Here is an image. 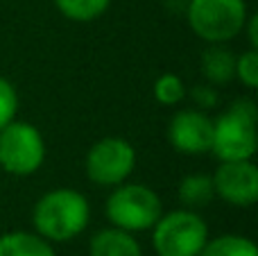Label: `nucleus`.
Returning <instances> with one entry per match:
<instances>
[{
	"label": "nucleus",
	"instance_id": "39448f33",
	"mask_svg": "<svg viewBox=\"0 0 258 256\" xmlns=\"http://www.w3.org/2000/svg\"><path fill=\"white\" fill-rule=\"evenodd\" d=\"M107 220L111 227L125 231H147L156 225V220L163 213L161 198L145 184H122L113 186L111 195L107 198Z\"/></svg>",
	"mask_w": 258,
	"mask_h": 256
},
{
	"label": "nucleus",
	"instance_id": "4468645a",
	"mask_svg": "<svg viewBox=\"0 0 258 256\" xmlns=\"http://www.w3.org/2000/svg\"><path fill=\"white\" fill-rule=\"evenodd\" d=\"M200 256H258V249L254 240L245 238V236L224 234L206 240Z\"/></svg>",
	"mask_w": 258,
	"mask_h": 256
},
{
	"label": "nucleus",
	"instance_id": "20e7f679",
	"mask_svg": "<svg viewBox=\"0 0 258 256\" xmlns=\"http://www.w3.org/2000/svg\"><path fill=\"white\" fill-rule=\"evenodd\" d=\"M209 240V225L197 211L177 209L161 213L152 227V245L156 256H200Z\"/></svg>",
	"mask_w": 258,
	"mask_h": 256
},
{
	"label": "nucleus",
	"instance_id": "f257e3e1",
	"mask_svg": "<svg viewBox=\"0 0 258 256\" xmlns=\"http://www.w3.org/2000/svg\"><path fill=\"white\" fill-rule=\"evenodd\" d=\"M89 200L75 188H54L39 198L32 211V222L39 236L50 243H68L89 227Z\"/></svg>",
	"mask_w": 258,
	"mask_h": 256
},
{
	"label": "nucleus",
	"instance_id": "dca6fc26",
	"mask_svg": "<svg viewBox=\"0 0 258 256\" xmlns=\"http://www.w3.org/2000/svg\"><path fill=\"white\" fill-rule=\"evenodd\" d=\"M154 98L159 104L165 107H174L186 98V84L179 75L174 73H163L159 80L154 82Z\"/></svg>",
	"mask_w": 258,
	"mask_h": 256
},
{
	"label": "nucleus",
	"instance_id": "0eeeda50",
	"mask_svg": "<svg viewBox=\"0 0 258 256\" xmlns=\"http://www.w3.org/2000/svg\"><path fill=\"white\" fill-rule=\"evenodd\" d=\"M136 168V150L127 139L107 136L91 145L86 154V177L102 188H113L129 179Z\"/></svg>",
	"mask_w": 258,
	"mask_h": 256
},
{
	"label": "nucleus",
	"instance_id": "2eb2a0df",
	"mask_svg": "<svg viewBox=\"0 0 258 256\" xmlns=\"http://www.w3.org/2000/svg\"><path fill=\"white\" fill-rule=\"evenodd\" d=\"M54 5L71 21L91 23L107 12L111 0H54Z\"/></svg>",
	"mask_w": 258,
	"mask_h": 256
},
{
	"label": "nucleus",
	"instance_id": "6e6552de",
	"mask_svg": "<svg viewBox=\"0 0 258 256\" xmlns=\"http://www.w3.org/2000/svg\"><path fill=\"white\" fill-rule=\"evenodd\" d=\"M215 198H222L231 207H251L258 200V168L251 159L220 161L213 172Z\"/></svg>",
	"mask_w": 258,
	"mask_h": 256
},
{
	"label": "nucleus",
	"instance_id": "6ab92c4d",
	"mask_svg": "<svg viewBox=\"0 0 258 256\" xmlns=\"http://www.w3.org/2000/svg\"><path fill=\"white\" fill-rule=\"evenodd\" d=\"M192 100H195L197 109L209 111V109L218 107V91L213 84H200L192 89Z\"/></svg>",
	"mask_w": 258,
	"mask_h": 256
},
{
	"label": "nucleus",
	"instance_id": "7ed1b4c3",
	"mask_svg": "<svg viewBox=\"0 0 258 256\" xmlns=\"http://www.w3.org/2000/svg\"><path fill=\"white\" fill-rule=\"evenodd\" d=\"M245 0H188L186 18L190 30L206 43H227L242 34L247 23Z\"/></svg>",
	"mask_w": 258,
	"mask_h": 256
},
{
	"label": "nucleus",
	"instance_id": "aec40b11",
	"mask_svg": "<svg viewBox=\"0 0 258 256\" xmlns=\"http://www.w3.org/2000/svg\"><path fill=\"white\" fill-rule=\"evenodd\" d=\"M247 32V39H249V48H258V16H247V23L242 27V34Z\"/></svg>",
	"mask_w": 258,
	"mask_h": 256
},
{
	"label": "nucleus",
	"instance_id": "f3484780",
	"mask_svg": "<svg viewBox=\"0 0 258 256\" xmlns=\"http://www.w3.org/2000/svg\"><path fill=\"white\" fill-rule=\"evenodd\" d=\"M233 77L240 80L242 86H247L249 91H254L258 86V48H249L236 57V73Z\"/></svg>",
	"mask_w": 258,
	"mask_h": 256
},
{
	"label": "nucleus",
	"instance_id": "f8f14e48",
	"mask_svg": "<svg viewBox=\"0 0 258 256\" xmlns=\"http://www.w3.org/2000/svg\"><path fill=\"white\" fill-rule=\"evenodd\" d=\"M0 256H57V252L36 231H9L0 236Z\"/></svg>",
	"mask_w": 258,
	"mask_h": 256
},
{
	"label": "nucleus",
	"instance_id": "9b49d317",
	"mask_svg": "<svg viewBox=\"0 0 258 256\" xmlns=\"http://www.w3.org/2000/svg\"><path fill=\"white\" fill-rule=\"evenodd\" d=\"M202 73L213 86L229 84L236 73V54L224 43H209V48L202 52Z\"/></svg>",
	"mask_w": 258,
	"mask_h": 256
},
{
	"label": "nucleus",
	"instance_id": "a211bd4d",
	"mask_svg": "<svg viewBox=\"0 0 258 256\" xmlns=\"http://www.w3.org/2000/svg\"><path fill=\"white\" fill-rule=\"evenodd\" d=\"M18 111V93L14 84L5 77H0V130L7 127L12 120H16Z\"/></svg>",
	"mask_w": 258,
	"mask_h": 256
},
{
	"label": "nucleus",
	"instance_id": "f03ea898",
	"mask_svg": "<svg viewBox=\"0 0 258 256\" xmlns=\"http://www.w3.org/2000/svg\"><path fill=\"white\" fill-rule=\"evenodd\" d=\"M258 107L254 100L242 98L233 102L224 113L213 120V143L211 152L220 161L254 159L258 148Z\"/></svg>",
	"mask_w": 258,
	"mask_h": 256
},
{
	"label": "nucleus",
	"instance_id": "423d86ee",
	"mask_svg": "<svg viewBox=\"0 0 258 256\" xmlns=\"http://www.w3.org/2000/svg\"><path fill=\"white\" fill-rule=\"evenodd\" d=\"M45 161V141L32 122L12 120L0 130V168L14 177H30Z\"/></svg>",
	"mask_w": 258,
	"mask_h": 256
},
{
	"label": "nucleus",
	"instance_id": "ddd939ff",
	"mask_svg": "<svg viewBox=\"0 0 258 256\" xmlns=\"http://www.w3.org/2000/svg\"><path fill=\"white\" fill-rule=\"evenodd\" d=\"M179 202L183 204V209H190V211H197V209L209 207L215 200V188H213V177L204 175V172H192V175H186L181 181H179Z\"/></svg>",
	"mask_w": 258,
	"mask_h": 256
},
{
	"label": "nucleus",
	"instance_id": "1a4fd4ad",
	"mask_svg": "<svg viewBox=\"0 0 258 256\" xmlns=\"http://www.w3.org/2000/svg\"><path fill=\"white\" fill-rule=\"evenodd\" d=\"M168 141L181 154L211 152L213 143V118L202 109H183L168 122Z\"/></svg>",
	"mask_w": 258,
	"mask_h": 256
},
{
	"label": "nucleus",
	"instance_id": "9d476101",
	"mask_svg": "<svg viewBox=\"0 0 258 256\" xmlns=\"http://www.w3.org/2000/svg\"><path fill=\"white\" fill-rule=\"evenodd\" d=\"M89 256H143V249L132 231L107 227L91 238Z\"/></svg>",
	"mask_w": 258,
	"mask_h": 256
}]
</instances>
